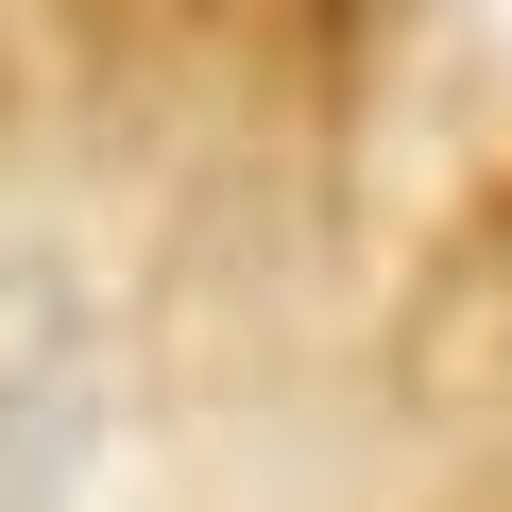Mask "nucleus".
Returning a JSON list of instances; mask_svg holds the SVG:
<instances>
[{
	"mask_svg": "<svg viewBox=\"0 0 512 512\" xmlns=\"http://www.w3.org/2000/svg\"><path fill=\"white\" fill-rule=\"evenodd\" d=\"M52 478H69V342L0 274V512H52Z\"/></svg>",
	"mask_w": 512,
	"mask_h": 512,
	"instance_id": "obj_1",
	"label": "nucleus"
}]
</instances>
